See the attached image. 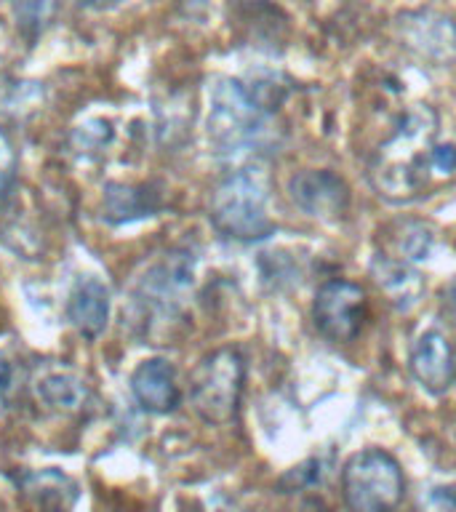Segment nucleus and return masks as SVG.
<instances>
[{
  "label": "nucleus",
  "instance_id": "f257e3e1",
  "mask_svg": "<svg viewBox=\"0 0 456 512\" xmlns=\"http://www.w3.org/2000/svg\"><path fill=\"white\" fill-rule=\"evenodd\" d=\"M435 134L438 115L424 104H416L400 120L398 131L376 150L368 168V176L382 198L392 203H408L424 190L427 176L432 174L430 155L435 150Z\"/></svg>",
  "mask_w": 456,
  "mask_h": 512
},
{
  "label": "nucleus",
  "instance_id": "f03ea898",
  "mask_svg": "<svg viewBox=\"0 0 456 512\" xmlns=\"http://www.w3.org/2000/svg\"><path fill=\"white\" fill-rule=\"evenodd\" d=\"M211 224L224 238L254 243L272 235L270 184L256 168H243L227 176L211 198Z\"/></svg>",
  "mask_w": 456,
  "mask_h": 512
},
{
  "label": "nucleus",
  "instance_id": "7ed1b4c3",
  "mask_svg": "<svg viewBox=\"0 0 456 512\" xmlns=\"http://www.w3.org/2000/svg\"><path fill=\"white\" fill-rule=\"evenodd\" d=\"M267 107L240 80H216L208 96V139L216 152L232 155L256 144L267 131Z\"/></svg>",
  "mask_w": 456,
  "mask_h": 512
},
{
  "label": "nucleus",
  "instance_id": "20e7f679",
  "mask_svg": "<svg viewBox=\"0 0 456 512\" xmlns=\"http://www.w3.org/2000/svg\"><path fill=\"white\" fill-rule=\"evenodd\" d=\"M246 384V360L235 347H219L200 360L190 376L195 414L208 424H227L238 416Z\"/></svg>",
  "mask_w": 456,
  "mask_h": 512
},
{
  "label": "nucleus",
  "instance_id": "39448f33",
  "mask_svg": "<svg viewBox=\"0 0 456 512\" xmlns=\"http://www.w3.org/2000/svg\"><path fill=\"white\" fill-rule=\"evenodd\" d=\"M342 488L347 512H395L406 494V478L395 456L363 448L344 464Z\"/></svg>",
  "mask_w": 456,
  "mask_h": 512
},
{
  "label": "nucleus",
  "instance_id": "423d86ee",
  "mask_svg": "<svg viewBox=\"0 0 456 512\" xmlns=\"http://www.w3.org/2000/svg\"><path fill=\"white\" fill-rule=\"evenodd\" d=\"M312 320L320 334L331 342H355L368 320L366 291L352 280H328L315 294Z\"/></svg>",
  "mask_w": 456,
  "mask_h": 512
},
{
  "label": "nucleus",
  "instance_id": "0eeeda50",
  "mask_svg": "<svg viewBox=\"0 0 456 512\" xmlns=\"http://www.w3.org/2000/svg\"><path fill=\"white\" fill-rule=\"evenodd\" d=\"M291 200H294L299 211L315 219H342L350 208V187L342 176L334 171H323V168H312V171H299L294 174L288 184Z\"/></svg>",
  "mask_w": 456,
  "mask_h": 512
},
{
  "label": "nucleus",
  "instance_id": "6e6552de",
  "mask_svg": "<svg viewBox=\"0 0 456 512\" xmlns=\"http://www.w3.org/2000/svg\"><path fill=\"white\" fill-rule=\"evenodd\" d=\"M112 310L110 288L96 275H80L67 296V318L83 339H99L107 331Z\"/></svg>",
  "mask_w": 456,
  "mask_h": 512
},
{
  "label": "nucleus",
  "instance_id": "1a4fd4ad",
  "mask_svg": "<svg viewBox=\"0 0 456 512\" xmlns=\"http://www.w3.org/2000/svg\"><path fill=\"white\" fill-rule=\"evenodd\" d=\"M131 395L147 414H171L182 400L174 366L166 358L142 360L131 374Z\"/></svg>",
  "mask_w": 456,
  "mask_h": 512
},
{
  "label": "nucleus",
  "instance_id": "9d476101",
  "mask_svg": "<svg viewBox=\"0 0 456 512\" xmlns=\"http://www.w3.org/2000/svg\"><path fill=\"white\" fill-rule=\"evenodd\" d=\"M411 374L427 392H446L456 376L454 355L446 336L438 331H427L416 339L411 350Z\"/></svg>",
  "mask_w": 456,
  "mask_h": 512
},
{
  "label": "nucleus",
  "instance_id": "9b49d317",
  "mask_svg": "<svg viewBox=\"0 0 456 512\" xmlns=\"http://www.w3.org/2000/svg\"><path fill=\"white\" fill-rule=\"evenodd\" d=\"M163 206L160 192L152 190V184H123L110 182L104 187L102 219L107 224H131L147 216H155Z\"/></svg>",
  "mask_w": 456,
  "mask_h": 512
},
{
  "label": "nucleus",
  "instance_id": "f8f14e48",
  "mask_svg": "<svg viewBox=\"0 0 456 512\" xmlns=\"http://www.w3.org/2000/svg\"><path fill=\"white\" fill-rule=\"evenodd\" d=\"M22 488L30 499H35L40 510L62 512L70 510L72 502L78 499V486L75 480L67 478L59 470H40L27 472L22 478Z\"/></svg>",
  "mask_w": 456,
  "mask_h": 512
},
{
  "label": "nucleus",
  "instance_id": "ddd939ff",
  "mask_svg": "<svg viewBox=\"0 0 456 512\" xmlns=\"http://www.w3.org/2000/svg\"><path fill=\"white\" fill-rule=\"evenodd\" d=\"M379 286L387 291V294L400 304V307H408L414 304L422 294V275L414 272L406 264L395 262V259H387V256H376L374 264H371Z\"/></svg>",
  "mask_w": 456,
  "mask_h": 512
},
{
  "label": "nucleus",
  "instance_id": "4468645a",
  "mask_svg": "<svg viewBox=\"0 0 456 512\" xmlns=\"http://www.w3.org/2000/svg\"><path fill=\"white\" fill-rule=\"evenodd\" d=\"M38 398L51 408H72L83 406L86 400V384L72 374H48L38 382Z\"/></svg>",
  "mask_w": 456,
  "mask_h": 512
},
{
  "label": "nucleus",
  "instance_id": "2eb2a0df",
  "mask_svg": "<svg viewBox=\"0 0 456 512\" xmlns=\"http://www.w3.org/2000/svg\"><path fill=\"white\" fill-rule=\"evenodd\" d=\"M8 3H11L16 30L27 40L38 38L54 14V0H8Z\"/></svg>",
  "mask_w": 456,
  "mask_h": 512
},
{
  "label": "nucleus",
  "instance_id": "dca6fc26",
  "mask_svg": "<svg viewBox=\"0 0 456 512\" xmlns=\"http://www.w3.org/2000/svg\"><path fill=\"white\" fill-rule=\"evenodd\" d=\"M72 139H75V147L83 152L102 150L104 144L112 139V123L104 118H91L75 128Z\"/></svg>",
  "mask_w": 456,
  "mask_h": 512
},
{
  "label": "nucleus",
  "instance_id": "f3484780",
  "mask_svg": "<svg viewBox=\"0 0 456 512\" xmlns=\"http://www.w3.org/2000/svg\"><path fill=\"white\" fill-rule=\"evenodd\" d=\"M432 246V235L422 224H406V232L400 235V251L406 259H424Z\"/></svg>",
  "mask_w": 456,
  "mask_h": 512
},
{
  "label": "nucleus",
  "instance_id": "a211bd4d",
  "mask_svg": "<svg viewBox=\"0 0 456 512\" xmlns=\"http://www.w3.org/2000/svg\"><path fill=\"white\" fill-rule=\"evenodd\" d=\"M16 184V155L8 136L0 131V206L11 198Z\"/></svg>",
  "mask_w": 456,
  "mask_h": 512
},
{
  "label": "nucleus",
  "instance_id": "6ab92c4d",
  "mask_svg": "<svg viewBox=\"0 0 456 512\" xmlns=\"http://www.w3.org/2000/svg\"><path fill=\"white\" fill-rule=\"evenodd\" d=\"M432 174L451 176L456 171V147L451 144H435V150L430 155Z\"/></svg>",
  "mask_w": 456,
  "mask_h": 512
},
{
  "label": "nucleus",
  "instance_id": "aec40b11",
  "mask_svg": "<svg viewBox=\"0 0 456 512\" xmlns=\"http://www.w3.org/2000/svg\"><path fill=\"white\" fill-rule=\"evenodd\" d=\"M72 3L78 8H86V11H110V8H118L126 0H72Z\"/></svg>",
  "mask_w": 456,
  "mask_h": 512
},
{
  "label": "nucleus",
  "instance_id": "412c9836",
  "mask_svg": "<svg viewBox=\"0 0 456 512\" xmlns=\"http://www.w3.org/2000/svg\"><path fill=\"white\" fill-rule=\"evenodd\" d=\"M11 376H14L11 366H8L6 360H0V408L6 406L8 390H11Z\"/></svg>",
  "mask_w": 456,
  "mask_h": 512
}]
</instances>
